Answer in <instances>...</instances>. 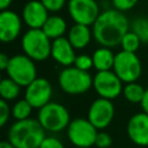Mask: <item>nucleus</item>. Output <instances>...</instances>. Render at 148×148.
Instances as JSON below:
<instances>
[{
	"instance_id": "1",
	"label": "nucleus",
	"mask_w": 148,
	"mask_h": 148,
	"mask_svg": "<svg viewBox=\"0 0 148 148\" xmlns=\"http://www.w3.org/2000/svg\"><path fill=\"white\" fill-rule=\"evenodd\" d=\"M130 30L126 15L117 9H106L99 14L92 24V36L101 46L116 47L120 45L124 35Z\"/></svg>"
},
{
	"instance_id": "2",
	"label": "nucleus",
	"mask_w": 148,
	"mask_h": 148,
	"mask_svg": "<svg viewBox=\"0 0 148 148\" xmlns=\"http://www.w3.org/2000/svg\"><path fill=\"white\" fill-rule=\"evenodd\" d=\"M38 119L28 118L16 120L8 130L7 140L15 148H39L42 141L46 136Z\"/></svg>"
},
{
	"instance_id": "3",
	"label": "nucleus",
	"mask_w": 148,
	"mask_h": 148,
	"mask_svg": "<svg viewBox=\"0 0 148 148\" xmlns=\"http://www.w3.org/2000/svg\"><path fill=\"white\" fill-rule=\"evenodd\" d=\"M21 46L23 53L34 61H44L51 57L52 39L42 29H28L22 36Z\"/></svg>"
},
{
	"instance_id": "4",
	"label": "nucleus",
	"mask_w": 148,
	"mask_h": 148,
	"mask_svg": "<svg viewBox=\"0 0 148 148\" xmlns=\"http://www.w3.org/2000/svg\"><path fill=\"white\" fill-rule=\"evenodd\" d=\"M92 79L88 71L68 66L60 72L58 83L61 90L68 95H82L92 87Z\"/></svg>"
},
{
	"instance_id": "5",
	"label": "nucleus",
	"mask_w": 148,
	"mask_h": 148,
	"mask_svg": "<svg viewBox=\"0 0 148 148\" xmlns=\"http://www.w3.org/2000/svg\"><path fill=\"white\" fill-rule=\"evenodd\" d=\"M37 119L46 132L58 133L66 130L71 123L68 110L58 102H50L38 110Z\"/></svg>"
},
{
	"instance_id": "6",
	"label": "nucleus",
	"mask_w": 148,
	"mask_h": 148,
	"mask_svg": "<svg viewBox=\"0 0 148 148\" xmlns=\"http://www.w3.org/2000/svg\"><path fill=\"white\" fill-rule=\"evenodd\" d=\"M6 73L8 77L14 80L21 87H28L37 77L35 61L24 53L10 57Z\"/></svg>"
},
{
	"instance_id": "7",
	"label": "nucleus",
	"mask_w": 148,
	"mask_h": 148,
	"mask_svg": "<svg viewBox=\"0 0 148 148\" xmlns=\"http://www.w3.org/2000/svg\"><path fill=\"white\" fill-rule=\"evenodd\" d=\"M112 71L123 81V83L135 82L142 72V66L139 57L134 52L119 51L114 56V64Z\"/></svg>"
},
{
	"instance_id": "8",
	"label": "nucleus",
	"mask_w": 148,
	"mask_h": 148,
	"mask_svg": "<svg viewBox=\"0 0 148 148\" xmlns=\"http://www.w3.org/2000/svg\"><path fill=\"white\" fill-rule=\"evenodd\" d=\"M67 138L74 147L95 146L98 130L88 120V118H75L71 120L66 128Z\"/></svg>"
},
{
	"instance_id": "9",
	"label": "nucleus",
	"mask_w": 148,
	"mask_h": 148,
	"mask_svg": "<svg viewBox=\"0 0 148 148\" xmlns=\"http://www.w3.org/2000/svg\"><path fill=\"white\" fill-rule=\"evenodd\" d=\"M92 87L97 95L102 98L114 99L120 94H123V81L117 76V74L111 71H101L94 75Z\"/></svg>"
},
{
	"instance_id": "10",
	"label": "nucleus",
	"mask_w": 148,
	"mask_h": 148,
	"mask_svg": "<svg viewBox=\"0 0 148 148\" xmlns=\"http://www.w3.org/2000/svg\"><path fill=\"white\" fill-rule=\"evenodd\" d=\"M67 9L74 23L92 25L99 16V6L96 0H68Z\"/></svg>"
},
{
	"instance_id": "11",
	"label": "nucleus",
	"mask_w": 148,
	"mask_h": 148,
	"mask_svg": "<svg viewBox=\"0 0 148 148\" xmlns=\"http://www.w3.org/2000/svg\"><path fill=\"white\" fill-rule=\"evenodd\" d=\"M113 117H114V105L112 101L106 98L98 97L90 104L88 109L87 118L97 130L106 128L112 123Z\"/></svg>"
},
{
	"instance_id": "12",
	"label": "nucleus",
	"mask_w": 148,
	"mask_h": 148,
	"mask_svg": "<svg viewBox=\"0 0 148 148\" xmlns=\"http://www.w3.org/2000/svg\"><path fill=\"white\" fill-rule=\"evenodd\" d=\"M52 86L49 80L44 77H36L28 87H25L24 98L31 104L34 109H40L51 102Z\"/></svg>"
},
{
	"instance_id": "13",
	"label": "nucleus",
	"mask_w": 148,
	"mask_h": 148,
	"mask_svg": "<svg viewBox=\"0 0 148 148\" xmlns=\"http://www.w3.org/2000/svg\"><path fill=\"white\" fill-rule=\"evenodd\" d=\"M126 132L130 140L140 147L148 146V113L138 112L133 114L126 126Z\"/></svg>"
},
{
	"instance_id": "14",
	"label": "nucleus",
	"mask_w": 148,
	"mask_h": 148,
	"mask_svg": "<svg viewBox=\"0 0 148 148\" xmlns=\"http://www.w3.org/2000/svg\"><path fill=\"white\" fill-rule=\"evenodd\" d=\"M22 16L17 13L6 9L0 13V39L3 43H10L15 40L22 30Z\"/></svg>"
},
{
	"instance_id": "15",
	"label": "nucleus",
	"mask_w": 148,
	"mask_h": 148,
	"mask_svg": "<svg viewBox=\"0 0 148 148\" xmlns=\"http://www.w3.org/2000/svg\"><path fill=\"white\" fill-rule=\"evenodd\" d=\"M49 13L40 0H30L23 6L22 20L29 29H42L50 16Z\"/></svg>"
},
{
	"instance_id": "16",
	"label": "nucleus",
	"mask_w": 148,
	"mask_h": 148,
	"mask_svg": "<svg viewBox=\"0 0 148 148\" xmlns=\"http://www.w3.org/2000/svg\"><path fill=\"white\" fill-rule=\"evenodd\" d=\"M51 58L64 67L74 65V61L76 58L75 49L69 43L67 37H60L52 40Z\"/></svg>"
},
{
	"instance_id": "17",
	"label": "nucleus",
	"mask_w": 148,
	"mask_h": 148,
	"mask_svg": "<svg viewBox=\"0 0 148 148\" xmlns=\"http://www.w3.org/2000/svg\"><path fill=\"white\" fill-rule=\"evenodd\" d=\"M92 36V30L89 25L74 23L67 34V39L75 50H82L88 46Z\"/></svg>"
},
{
	"instance_id": "18",
	"label": "nucleus",
	"mask_w": 148,
	"mask_h": 148,
	"mask_svg": "<svg viewBox=\"0 0 148 148\" xmlns=\"http://www.w3.org/2000/svg\"><path fill=\"white\" fill-rule=\"evenodd\" d=\"M114 53L110 47L106 46H101L96 49L92 53V62H94V68L97 72L101 71H111L113 68L114 64Z\"/></svg>"
},
{
	"instance_id": "19",
	"label": "nucleus",
	"mask_w": 148,
	"mask_h": 148,
	"mask_svg": "<svg viewBox=\"0 0 148 148\" xmlns=\"http://www.w3.org/2000/svg\"><path fill=\"white\" fill-rule=\"evenodd\" d=\"M42 30L46 34V36L50 39L53 40V39L64 37L65 32L67 31V23L65 18H62L59 15H50L45 24L43 25Z\"/></svg>"
},
{
	"instance_id": "20",
	"label": "nucleus",
	"mask_w": 148,
	"mask_h": 148,
	"mask_svg": "<svg viewBox=\"0 0 148 148\" xmlns=\"http://www.w3.org/2000/svg\"><path fill=\"white\" fill-rule=\"evenodd\" d=\"M21 92V86H18L14 80L10 77H3L0 81V95L1 99H5L7 102L14 101L20 96Z\"/></svg>"
},
{
	"instance_id": "21",
	"label": "nucleus",
	"mask_w": 148,
	"mask_h": 148,
	"mask_svg": "<svg viewBox=\"0 0 148 148\" xmlns=\"http://www.w3.org/2000/svg\"><path fill=\"white\" fill-rule=\"evenodd\" d=\"M145 91L146 89L135 82H130V83H125L124 88H123V95L125 97V99L130 103L136 104V103H141L145 96Z\"/></svg>"
},
{
	"instance_id": "22",
	"label": "nucleus",
	"mask_w": 148,
	"mask_h": 148,
	"mask_svg": "<svg viewBox=\"0 0 148 148\" xmlns=\"http://www.w3.org/2000/svg\"><path fill=\"white\" fill-rule=\"evenodd\" d=\"M32 109L34 108L25 98L18 99L12 106V116L15 120H24V119L30 118Z\"/></svg>"
},
{
	"instance_id": "23",
	"label": "nucleus",
	"mask_w": 148,
	"mask_h": 148,
	"mask_svg": "<svg viewBox=\"0 0 148 148\" xmlns=\"http://www.w3.org/2000/svg\"><path fill=\"white\" fill-rule=\"evenodd\" d=\"M133 32L138 35L142 43H148V18L140 16L132 21L131 28Z\"/></svg>"
},
{
	"instance_id": "24",
	"label": "nucleus",
	"mask_w": 148,
	"mask_h": 148,
	"mask_svg": "<svg viewBox=\"0 0 148 148\" xmlns=\"http://www.w3.org/2000/svg\"><path fill=\"white\" fill-rule=\"evenodd\" d=\"M142 42L140 40V38L138 37V35L135 32H133L131 29L124 35L121 42H120V46L124 51L127 52H136L138 49L140 47V44Z\"/></svg>"
},
{
	"instance_id": "25",
	"label": "nucleus",
	"mask_w": 148,
	"mask_h": 148,
	"mask_svg": "<svg viewBox=\"0 0 148 148\" xmlns=\"http://www.w3.org/2000/svg\"><path fill=\"white\" fill-rule=\"evenodd\" d=\"M73 66H75V67H77L82 71H88L89 72V69L91 67H94L92 57L88 56V54H79V56H76Z\"/></svg>"
},
{
	"instance_id": "26",
	"label": "nucleus",
	"mask_w": 148,
	"mask_h": 148,
	"mask_svg": "<svg viewBox=\"0 0 148 148\" xmlns=\"http://www.w3.org/2000/svg\"><path fill=\"white\" fill-rule=\"evenodd\" d=\"M112 145V138L109 133L101 131L97 133L96 140H95V146L97 148H109Z\"/></svg>"
},
{
	"instance_id": "27",
	"label": "nucleus",
	"mask_w": 148,
	"mask_h": 148,
	"mask_svg": "<svg viewBox=\"0 0 148 148\" xmlns=\"http://www.w3.org/2000/svg\"><path fill=\"white\" fill-rule=\"evenodd\" d=\"M40 1L51 13L60 12L65 7V5H67L68 2V0H40Z\"/></svg>"
},
{
	"instance_id": "28",
	"label": "nucleus",
	"mask_w": 148,
	"mask_h": 148,
	"mask_svg": "<svg viewBox=\"0 0 148 148\" xmlns=\"http://www.w3.org/2000/svg\"><path fill=\"white\" fill-rule=\"evenodd\" d=\"M12 116V108L5 99L0 101V126H5Z\"/></svg>"
},
{
	"instance_id": "29",
	"label": "nucleus",
	"mask_w": 148,
	"mask_h": 148,
	"mask_svg": "<svg viewBox=\"0 0 148 148\" xmlns=\"http://www.w3.org/2000/svg\"><path fill=\"white\" fill-rule=\"evenodd\" d=\"M138 1L139 0H112V6L114 9L125 13V12L132 9L133 7H135Z\"/></svg>"
},
{
	"instance_id": "30",
	"label": "nucleus",
	"mask_w": 148,
	"mask_h": 148,
	"mask_svg": "<svg viewBox=\"0 0 148 148\" xmlns=\"http://www.w3.org/2000/svg\"><path fill=\"white\" fill-rule=\"evenodd\" d=\"M39 148H65L64 143L53 135H46L42 141Z\"/></svg>"
},
{
	"instance_id": "31",
	"label": "nucleus",
	"mask_w": 148,
	"mask_h": 148,
	"mask_svg": "<svg viewBox=\"0 0 148 148\" xmlns=\"http://www.w3.org/2000/svg\"><path fill=\"white\" fill-rule=\"evenodd\" d=\"M9 60H10V58L6 53H3V52L0 53V69L1 71L6 72V69L8 67V64H9Z\"/></svg>"
},
{
	"instance_id": "32",
	"label": "nucleus",
	"mask_w": 148,
	"mask_h": 148,
	"mask_svg": "<svg viewBox=\"0 0 148 148\" xmlns=\"http://www.w3.org/2000/svg\"><path fill=\"white\" fill-rule=\"evenodd\" d=\"M141 108H142V111L148 113V87L146 88V91H145V96H143V99L142 102L140 103Z\"/></svg>"
},
{
	"instance_id": "33",
	"label": "nucleus",
	"mask_w": 148,
	"mask_h": 148,
	"mask_svg": "<svg viewBox=\"0 0 148 148\" xmlns=\"http://www.w3.org/2000/svg\"><path fill=\"white\" fill-rule=\"evenodd\" d=\"M13 0H0V9L1 10H6L9 8V6L12 5Z\"/></svg>"
},
{
	"instance_id": "34",
	"label": "nucleus",
	"mask_w": 148,
	"mask_h": 148,
	"mask_svg": "<svg viewBox=\"0 0 148 148\" xmlns=\"http://www.w3.org/2000/svg\"><path fill=\"white\" fill-rule=\"evenodd\" d=\"M0 148H15L8 140H3L0 142Z\"/></svg>"
},
{
	"instance_id": "35",
	"label": "nucleus",
	"mask_w": 148,
	"mask_h": 148,
	"mask_svg": "<svg viewBox=\"0 0 148 148\" xmlns=\"http://www.w3.org/2000/svg\"><path fill=\"white\" fill-rule=\"evenodd\" d=\"M75 148H88V147H75Z\"/></svg>"
}]
</instances>
